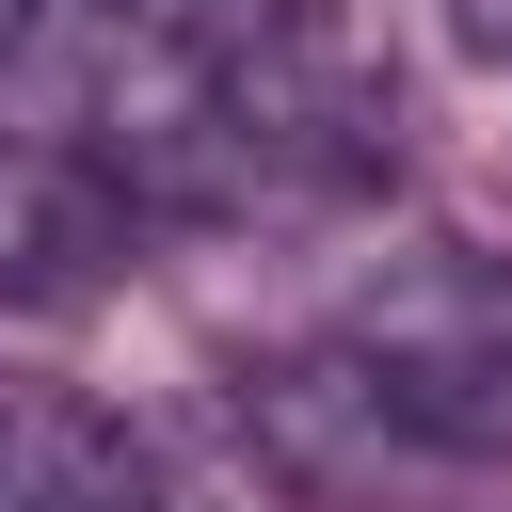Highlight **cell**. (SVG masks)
Listing matches in <instances>:
<instances>
[{"label":"cell","mask_w":512,"mask_h":512,"mask_svg":"<svg viewBox=\"0 0 512 512\" xmlns=\"http://www.w3.org/2000/svg\"><path fill=\"white\" fill-rule=\"evenodd\" d=\"M336 368L384 432L416 448H496L512 432V256H464V240H416L384 256L352 304H336Z\"/></svg>","instance_id":"obj_1"},{"label":"cell","mask_w":512,"mask_h":512,"mask_svg":"<svg viewBox=\"0 0 512 512\" xmlns=\"http://www.w3.org/2000/svg\"><path fill=\"white\" fill-rule=\"evenodd\" d=\"M112 256H128V192L80 144L0 128V288L16 304H80V288H112Z\"/></svg>","instance_id":"obj_2"},{"label":"cell","mask_w":512,"mask_h":512,"mask_svg":"<svg viewBox=\"0 0 512 512\" xmlns=\"http://www.w3.org/2000/svg\"><path fill=\"white\" fill-rule=\"evenodd\" d=\"M0 512H160V464L128 416H96L48 368H0Z\"/></svg>","instance_id":"obj_3"}]
</instances>
